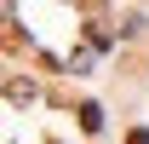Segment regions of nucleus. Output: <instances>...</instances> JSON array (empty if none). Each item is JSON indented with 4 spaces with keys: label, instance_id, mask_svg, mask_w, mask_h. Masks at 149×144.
I'll return each mask as SVG.
<instances>
[{
    "label": "nucleus",
    "instance_id": "nucleus-1",
    "mask_svg": "<svg viewBox=\"0 0 149 144\" xmlns=\"http://www.w3.org/2000/svg\"><path fill=\"white\" fill-rule=\"evenodd\" d=\"M80 127L97 133V127H103V109H97V104H80Z\"/></svg>",
    "mask_w": 149,
    "mask_h": 144
},
{
    "label": "nucleus",
    "instance_id": "nucleus-2",
    "mask_svg": "<svg viewBox=\"0 0 149 144\" xmlns=\"http://www.w3.org/2000/svg\"><path fill=\"white\" fill-rule=\"evenodd\" d=\"M6 98H12V104H23V98H35V87H23V81H6Z\"/></svg>",
    "mask_w": 149,
    "mask_h": 144
},
{
    "label": "nucleus",
    "instance_id": "nucleus-3",
    "mask_svg": "<svg viewBox=\"0 0 149 144\" xmlns=\"http://www.w3.org/2000/svg\"><path fill=\"white\" fill-rule=\"evenodd\" d=\"M126 144H149V127H132V133H126Z\"/></svg>",
    "mask_w": 149,
    "mask_h": 144
},
{
    "label": "nucleus",
    "instance_id": "nucleus-4",
    "mask_svg": "<svg viewBox=\"0 0 149 144\" xmlns=\"http://www.w3.org/2000/svg\"><path fill=\"white\" fill-rule=\"evenodd\" d=\"M80 6H86V12H103V0H80Z\"/></svg>",
    "mask_w": 149,
    "mask_h": 144
}]
</instances>
